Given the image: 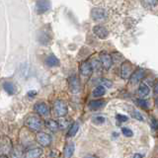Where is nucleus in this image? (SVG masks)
Wrapping results in <instances>:
<instances>
[{
    "label": "nucleus",
    "mask_w": 158,
    "mask_h": 158,
    "mask_svg": "<svg viewBox=\"0 0 158 158\" xmlns=\"http://www.w3.org/2000/svg\"><path fill=\"white\" fill-rule=\"evenodd\" d=\"M25 126L33 131H40L42 128V121L37 115H30L25 118Z\"/></svg>",
    "instance_id": "1"
},
{
    "label": "nucleus",
    "mask_w": 158,
    "mask_h": 158,
    "mask_svg": "<svg viewBox=\"0 0 158 158\" xmlns=\"http://www.w3.org/2000/svg\"><path fill=\"white\" fill-rule=\"evenodd\" d=\"M37 39H38V42L41 44H44V46H46V44L51 43L52 39V34L51 27L44 26V28H42L39 31L38 35H37Z\"/></svg>",
    "instance_id": "2"
},
{
    "label": "nucleus",
    "mask_w": 158,
    "mask_h": 158,
    "mask_svg": "<svg viewBox=\"0 0 158 158\" xmlns=\"http://www.w3.org/2000/svg\"><path fill=\"white\" fill-rule=\"evenodd\" d=\"M53 110L56 115L57 117H65L67 115V112H68V107L66 105L65 102H63L62 100H56L54 102V105H53Z\"/></svg>",
    "instance_id": "3"
},
{
    "label": "nucleus",
    "mask_w": 158,
    "mask_h": 158,
    "mask_svg": "<svg viewBox=\"0 0 158 158\" xmlns=\"http://www.w3.org/2000/svg\"><path fill=\"white\" fill-rule=\"evenodd\" d=\"M68 88L69 91L73 94H77L81 90V83L76 75H72L68 78Z\"/></svg>",
    "instance_id": "4"
},
{
    "label": "nucleus",
    "mask_w": 158,
    "mask_h": 158,
    "mask_svg": "<svg viewBox=\"0 0 158 158\" xmlns=\"http://www.w3.org/2000/svg\"><path fill=\"white\" fill-rule=\"evenodd\" d=\"M52 8V2L51 0H38L36 2V12L38 14H44L48 11H49Z\"/></svg>",
    "instance_id": "5"
},
{
    "label": "nucleus",
    "mask_w": 158,
    "mask_h": 158,
    "mask_svg": "<svg viewBox=\"0 0 158 158\" xmlns=\"http://www.w3.org/2000/svg\"><path fill=\"white\" fill-rule=\"evenodd\" d=\"M120 73H121V77L123 79H128L131 78V74L133 73L132 71V65L130 61H123L121 65V70H120Z\"/></svg>",
    "instance_id": "6"
},
{
    "label": "nucleus",
    "mask_w": 158,
    "mask_h": 158,
    "mask_svg": "<svg viewBox=\"0 0 158 158\" xmlns=\"http://www.w3.org/2000/svg\"><path fill=\"white\" fill-rule=\"evenodd\" d=\"M36 139L40 145L47 147L52 143V136L46 132H38L36 135Z\"/></svg>",
    "instance_id": "7"
},
{
    "label": "nucleus",
    "mask_w": 158,
    "mask_h": 158,
    "mask_svg": "<svg viewBox=\"0 0 158 158\" xmlns=\"http://www.w3.org/2000/svg\"><path fill=\"white\" fill-rule=\"evenodd\" d=\"M34 111L36 112L39 116H43V117H47L49 114V109L47 104L44 102H38L37 104H35Z\"/></svg>",
    "instance_id": "8"
},
{
    "label": "nucleus",
    "mask_w": 158,
    "mask_h": 158,
    "mask_svg": "<svg viewBox=\"0 0 158 158\" xmlns=\"http://www.w3.org/2000/svg\"><path fill=\"white\" fill-rule=\"evenodd\" d=\"M100 62H101V65L103 66L104 69H110L113 65V58L111 56V54L109 53H106V52H103V53H100Z\"/></svg>",
    "instance_id": "9"
},
{
    "label": "nucleus",
    "mask_w": 158,
    "mask_h": 158,
    "mask_svg": "<svg viewBox=\"0 0 158 158\" xmlns=\"http://www.w3.org/2000/svg\"><path fill=\"white\" fill-rule=\"evenodd\" d=\"M79 71L80 74L85 77H89L92 75L93 73V66L90 62L88 61H83L80 63V66H79Z\"/></svg>",
    "instance_id": "10"
},
{
    "label": "nucleus",
    "mask_w": 158,
    "mask_h": 158,
    "mask_svg": "<svg viewBox=\"0 0 158 158\" xmlns=\"http://www.w3.org/2000/svg\"><path fill=\"white\" fill-rule=\"evenodd\" d=\"M144 75H145L144 69L137 68L136 70L131 74V76L130 78L131 79V83L132 84V85H135V84L139 83L143 79V77H144Z\"/></svg>",
    "instance_id": "11"
},
{
    "label": "nucleus",
    "mask_w": 158,
    "mask_h": 158,
    "mask_svg": "<svg viewBox=\"0 0 158 158\" xmlns=\"http://www.w3.org/2000/svg\"><path fill=\"white\" fill-rule=\"evenodd\" d=\"M93 32L99 39L105 40L109 37V31L104 26H101V25H97V26L94 27Z\"/></svg>",
    "instance_id": "12"
},
{
    "label": "nucleus",
    "mask_w": 158,
    "mask_h": 158,
    "mask_svg": "<svg viewBox=\"0 0 158 158\" xmlns=\"http://www.w3.org/2000/svg\"><path fill=\"white\" fill-rule=\"evenodd\" d=\"M91 17L95 21H102L106 18V12L102 8H94L91 11Z\"/></svg>",
    "instance_id": "13"
},
{
    "label": "nucleus",
    "mask_w": 158,
    "mask_h": 158,
    "mask_svg": "<svg viewBox=\"0 0 158 158\" xmlns=\"http://www.w3.org/2000/svg\"><path fill=\"white\" fill-rule=\"evenodd\" d=\"M106 101L105 100H93L91 101L90 103H89V109L92 111H97V110H100V109H102L103 107H105L106 105Z\"/></svg>",
    "instance_id": "14"
},
{
    "label": "nucleus",
    "mask_w": 158,
    "mask_h": 158,
    "mask_svg": "<svg viewBox=\"0 0 158 158\" xmlns=\"http://www.w3.org/2000/svg\"><path fill=\"white\" fill-rule=\"evenodd\" d=\"M3 89L4 91L6 92L8 95H14V94L17 93V89L15 84L11 81H5L3 82Z\"/></svg>",
    "instance_id": "15"
},
{
    "label": "nucleus",
    "mask_w": 158,
    "mask_h": 158,
    "mask_svg": "<svg viewBox=\"0 0 158 158\" xmlns=\"http://www.w3.org/2000/svg\"><path fill=\"white\" fill-rule=\"evenodd\" d=\"M43 155V149L41 147H34L32 149L27 151L26 156L27 158H38Z\"/></svg>",
    "instance_id": "16"
},
{
    "label": "nucleus",
    "mask_w": 158,
    "mask_h": 158,
    "mask_svg": "<svg viewBox=\"0 0 158 158\" xmlns=\"http://www.w3.org/2000/svg\"><path fill=\"white\" fill-rule=\"evenodd\" d=\"M46 64L49 67H54V66H59L60 61H59V59L54 54H49L46 58Z\"/></svg>",
    "instance_id": "17"
},
{
    "label": "nucleus",
    "mask_w": 158,
    "mask_h": 158,
    "mask_svg": "<svg viewBox=\"0 0 158 158\" xmlns=\"http://www.w3.org/2000/svg\"><path fill=\"white\" fill-rule=\"evenodd\" d=\"M74 150H75V145H74L73 142H68L67 144L64 146L63 149V153L65 157H71L74 153Z\"/></svg>",
    "instance_id": "18"
},
{
    "label": "nucleus",
    "mask_w": 158,
    "mask_h": 158,
    "mask_svg": "<svg viewBox=\"0 0 158 158\" xmlns=\"http://www.w3.org/2000/svg\"><path fill=\"white\" fill-rule=\"evenodd\" d=\"M46 126H47V127L48 128L49 131H52V132H56V131H57L59 128V123H58V122H56L54 120H47L46 121Z\"/></svg>",
    "instance_id": "19"
},
{
    "label": "nucleus",
    "mask_w": 158,
    "mask_h": 158,
    "mask_svg": "<svg viewBox=\"0 0 158 158\" xmlns=\"http://www.w3.org/2000/svg\"><path fill=\"white\" fill-rule=\"evenodd\" d=\"M149 87H148L145 83H140L139 85V88H138V95L140 96V98H145L146 96H148V94H149Z\"/></svg>",
    "instance_id": "20"
},
{
    "label": "nucleus",
    "mask_w": 158,
    "mask_h": 158,
    "mask_svg": "<svg viewBox=\"0 0 158 158\" xmlns=\"http://www.w3.org/2000/svg\"><path fill=\"white\" fill-rule=\"evenodd\" d=\"M8 140H9V138L7 136L2 137V140H1V150H2V152H9L12 149L11 141H10L8 144H6V143L8 142Z\"/></svg>",
    "instance_id": "21"
},
{
    "label": "nucleus",
    "mask_w": 158,
    "mask_h": 158,
    "mask_svg": "<svg viewBox=\"0 0 158 158\" xmlns=\"http://www.w3.org/2000/svg\"><path fill=\"white\" fill-rule=\"evenodd\" d=\"M105 93H106V86L99 85V86L94 88V90H93V96L98 98V97H101L103 95H105Z\"/></svg>",
    "instance_id": "22"
},
{
    "label": "nucleus",
    "mask_w": 158,
    "mask_h": 158,
    "mask_svg": "<svg viewBox=\"0 0 158 158\" xmlns=\"http://www.w3.org/2000/svg\"><path fill=\"white\" fill-rule=\"evenodd\" d=\"M79 131V123L77 122L73 123L72 125L70 126V127H69V131L67 132V136L68 137H73L76 135V133L78 132Z\"/></svg>",
    "instance_id": "23"
},
{
    "label": "nucleus",
    "mask_w": 158,
    "mask_h": 158,
    "mask_svg": "<svg viewBox=\"0 0 158 158\" xmlns=\"http://www.w3.org/2000/svg\"><path fill=\"white\" fill-rule=\"evenodd\" d=\"M137 105L139 106L140 108H142L143 110H147L149 108V102L144 100V98H140V99H137L136 100Z\"/></svg>",
    "instance_id": "24"
},
{
    "label": "nucleus",
    "mask_w": 158,
    "mask_h": 158,
    "mask_svg": "<svg viewBox=\"0 0 158 158\" xmlns=\"http://www.w3.org/2000/svg\"><path fill=\"white\" fill-rule=\"evenodd\" d=\"M131 117L135 118V120H137V121H139V122H144V118H143L142 115L138 111H136V110L131 112Z\"/></svg>",
    "instance_id": "25"
},
{
    "label": "nucleus",
    "mask_w": 158,
    "mask_h": 158,
    "mask_svg": "<svg viewBox=\"0 0 158 158\" xmlns=\"http://www.w3.org/2000/svg\"><path fill=\"white\" fill-rule=\"evenodd\" d=\"M105 122H106V118L103 116H97L93 118V123L95 125H103V123H105Z\"/></svg>",
    "instance_id": "26"
},
{
    "label": "nucleus",
    "mask_w": 158,
    "mask_h": 158,
    "mask_svg": "<svg viewBox=\"0 0 158 158\" xmlns=\"http://www.w3.org/2000/svg\"><path fill=\"white\" fill-rule=\"evenodd\" d=\"M122 132H123V135L125 136H127V137H131L133 135V131L128 127H123L122 128Z\"/></svg>",
    "instance_id": "27"
},
{
    "label": "nucleus",
    "mask_w": 158,
    "mask_h": 158,
    "mask_svg": "<svg viewBox=\"0 0 158 158\" xmlns=\"http://www.w3.org/2000/svg\"><path fill=\"white\" fill-rule=\"evenodd\" d=\"M58 123H59V127H60L61 130H64V128H66L69 126V122L65 120V118H61V120L58 122Z\"/></svg>",
    "instance_id": "28"
},
{
    "label": "nucleus",
    "mask_w": 158,
    "mask_h": 158,
    "mask_svg": "<svg viewBox=\"0 0 158 158\" xmlns=\"http://www.w3.org/2000/svg\"><path fill=\"white\" fill-rule=\"evenodd\" d=\"M116 118L118 122L123 123V122H127L128 121V118L125 115H122V114H117L116 115Z\"/></svg>",
    "instance_id": "29"
},
{
    "label": "nucleus",
    "mask_w": 158,
    "mask_h": 158,
    "mask_svg": "<svg viewBox=\"0 0 158 158\" xmlns=\"http://www.w3.org/2000/svg\"><path fill=\"white\" fill-rule=\"evenodd\" d=\"M145 4H147L148 6L153 7V6H156L158 4V0H143Z\"/></svg>",
    "instance_id": "30"
},
{
    "label": "nucleus",
    "mask_w": 158,
    "mask_h": 158,
    "mask_svg": "<svg viewBox=\"0 0 158 158\" xmlns=\"http://www.w3.org/2000/svg\"><path fill=\"white\" fill-rule=\"evenodd\" d=\"M151 127H152L153 130L158 131V121L156 120V118H151Z\"/></svg>",
    "instance_id": "31"
},
{
    "label": "nucleus",
    "mask_w": 158,
    "mask_h": 158,
    "mask_svg": "<svg viewBox=\"0 0 158 158\" xmlns=\"http://www.w3.org/2000/svg\"><path fill=\"white\" fill-rule=\"evenodd\" d=\"M36 95H37V91H36V90L29 91V92H28V94H27V96H28L29 98H34Z\"/></svg>",
    "instance_id": "32"
},
{
    "label": "nucleus",
    "mask_w": 158,
    "mask_h": 158,
    "mask_svg": "<svg viewBox=\"0 0 158 158\" xmlns=\"http://www.w3.org/2000/svg\"><path fill=\"white\" fill-rule=\"evenodd\" d=\"M101 80H102V85L104 86L106 85V87H110L112 85V82H109L107 79H101Z\"/></svg>",
    "instance_id": "33"
},
{
    "label": "nucleus",
    "mask_w": 158,
    "mask_h": 158,
    "mask_svg": "<svg viewBox=\"0 0 158 158\" xmlns=\"http://www.w3.org/2000/svg\"><path fill=\"white\" fill-rule=\"evenodd\" d=\"M153 92H154V94H155L156 96H158V81L155 83L154 88H153Z\"/></svg>",
    "instance_id": "34"
},
{
    "label": "nucleus",
    "mask_w": 158,
    "mask_h": 158,
    "mask_svg": "<svg viewBox=\"0 0 158 158\" xmlns=\"http://www.w3.org/2000/svg\"><path fill=\"white\" fill-rule=\"evenodd\" d=\"M132 157H135V158H141V157H144V155L139 154V153H135V154L132 155Z\"/></svg>",
    "instance_id": "35"
},
{
    "label": "nucleus",
    "mask_w": 158,
    "mask_h": 158,
    "mask_svg": "<svg viewBox=\"0 0 158 158\" xmlns=\"http://www.w3.org/2000/svg\"><path fill=\"white\" fill-rule=\"evenodd\" d=\"M155 105H156V107L158 108V98L155 99Z\"/></svg>",
    "instance_id": "36"
}]
</instances>
